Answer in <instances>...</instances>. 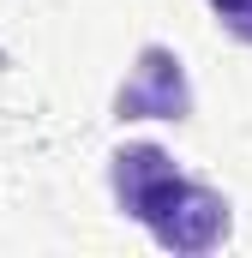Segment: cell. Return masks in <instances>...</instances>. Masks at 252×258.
<instances>
[{
	"label": "cell",
	"instance_id": "1",
	"mask_svg": "<svg viewBox=\"0 0 252 258\" xmlns=\"http://www.w3.org/2000/svg\"><path fill=\"white\" fill-rule=\"evenodd\" d=\"M186 168L162 150V144H120L114 156H108V186H114V204H120V216L132 222H156L174 198L186 192Z\"/></svg>",
	"mask_w": 252,
	"mask_h": 258
},
{
	"label": "cell",
	"instance_id": "2",
	"mask_svg": "<svg viewBox=\"0 0 252 258\" xmlns=\"http://www.w3.org/2000/svg\"><path fill=\"white\" fill-rule=\"evenodd\" d=\"M114 120H192V78L174 48L144 42L138 60L114 90Z\"/></svg>",
	"mask_w": 252,
	"mask_h": 258
},
{
	"label": "cell",
	"instance_id": "3",
	"mask_svg": "<svg viewBox=\"0 0 252 258\" xmlns=\"http://www.w3.org/2000/svg\"><path fill=\"white\" fill-rule=\"evenodd\" d=\"M228 228H234L228 198L216 186H204V180H186V192L150 222V240L162 252H174V258H198V252H216L228 240Z\"/></svg>",
	"mask_w": 252,
	"mask_h": 258
},
{
	"label": "cell",
	"instance_id": "4",
	"mask_svg": "<svg viewBox=\"0 0 252 258\" xmlns=\"http://www.w3.org/2000/svg\"><path fill=\"white\" fill-rule=\"evenodd\" d=\"M210 12H216V24H222L234 42L252 48V0H210Z\"/></svg>",
	"mask_w": 252,
	"mask_h": 258
}]
</instances>
